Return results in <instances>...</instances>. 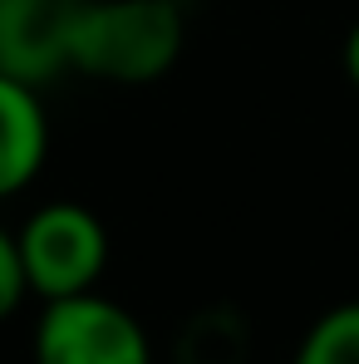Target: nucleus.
<instances>
[{"label":"nucleus","mask_w":359,"mask_h":364,"mask_svg":"<svg viewBox=\"0 0 359 364\" xmlns=\"http://www.w3.org/2000/svg\"><path fill=\"white\" fill-rule=\"evenodd\" d=\"M50 158V114L35 84L0 74V202L20 197L45 173Z\"/></svg>","instance_id":"nucleus-5"},{"label":"nucleus","mask_w":359,"mask_h":364,"mask_svg":"<svg viewBox=\"0 0 359 364\" xmlns=\"http://www.w3.org/2000/svg\"><path fill=\"white\" fill-rule=\"evenodd\" d=\"M187 45L178 0H79L69 69L104 84H158Z\"/></svg>","instance_id":"nucleus-1"},{"label":"nucleus","mask_w":359,"mask_h":364,"mask_svg":"<svg viewBox=\"0 0 359 364\" xmlns=\"http://www.w3.org/2000/svg\"><path fill=\"white\" fill-rule=\"evenodd\" d=\"M30 355L35 364H158L148 325L99 291L40 305Z\"/></svg>","instance_id":"nucleus-3"},{"label":"nucleus","mask_w":359,"mask_h":364,"mask_svg":"<svg viewBox=\"0 0 359 364\" xmlns=\"http://www.w3.org/2000/svg\"><path fill=\"white\" fill-rule=\"evenodd\" d=\"M15 246H20L30 296H40V301H64V296L99 291V281L109 271V227L84 202L35 207L20 222Z\"/></svg>","instance_id":"nucleus-2"},{"label":"nucleus","mask_w":359,"mask_h":364,"mask_svg":"<svg viewBox=\"0 0 359 364\" xmlns=\"http://www.w3.org/2000/svg\"><path fill=\"white\" fill-rule=\"evenodd\" d=\"M340 69H345V84L359 94V15H355V25L345 30V45H340Z\"/></svg>","instance_id":"nucleus-8"},{"label":"nucleus","mask_w":359,"mask_h":364,"mask_svg":"<svg viewBox=\"0 0 359 364\" xmlns=\"http://www.w3.org/2000/svg\"><path fill=\"white\" fill-rule=\"evenodd\" d=\"M79 0H0V74L50 84L69 69Z\"/></svg>","instance_id":"nucleus-4"},{"label":"nucleus","mask_w":359,"mask_h":364,"mask_svg":"<svg viewBox=\"0 0 359 364\" xmlns=\"http://www.w3.org/2000/svg\"><path fill=\"white\" fill-rule=\"evenodd\" d=\"M291 364H359V301L320 310L305 325Z\"/></svg>","instance_id":"nucleus-6"},{"label":"nucleus","mask_w":359,"mask_h":364,"mask_svg":"<svg viewBox=\"0 0 359 364\" xmlns=\"http://www.w3.org/2000/svg\"><path fill=\"white\" fill-rule=\"evenodd\" d=\"M30 301V281H25V266H20V246L15 232L0 227V325Z\"/></svg>","instance_id":"nucleus-7"}]
</instances>
